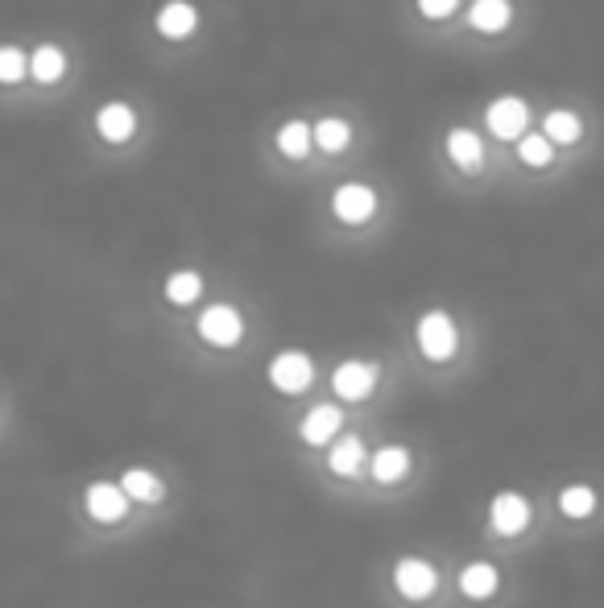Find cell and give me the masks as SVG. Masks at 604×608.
I'll return each instance as SVG.
<instances>
[{
  "mask_svg": "<svg viewBox=\"0 0 604 608\" xmlns=\"http://www.w3.org/2000/svg\"><path fill=\"white\" fill-rule=\"evenodd\" d=\"M415 336L427 360H451V356H455V344H460V332H455V323H451L448 311H427V315L418 319Z\"/></svg>",
  "mask_w": 604,
  "mask_h": 608,
  "instance_id": "1",
  "label": "cell"
},
{
  "mask_svg": "<svg viewBox=\"0 0 604 608\" xmlns=\"http://www.w3.org/2000/svg\"><path fill=\"white\" fill-rule=\"evenodd\" d=\"M199 336L208 339L211 348H232V344L244 336L241 311L228 303H211L208 311L199 315Z\"/></svg>",
  "mask_w": 604,
  "mask_h": 608,
  "instance_id": "2",
  "label": "cell"
},
{
  "mask_svg": "<svg viewBox=\"0 0 604 608\" xmlns=\"http://www.w3.org/2000/svg\"><path fill=\"white\" fill-rule=\"evenodd\" d=\"M315 381V365L307 352H277L274 360H270V386L277 389V393H303V389Z\"/></svg>",
  "mask_w": 604,
  "mask_h": 608,
  "instance_id": "3",
  "label": "cell"
},
{
  "mask_svg": "<svg viewBox=\"0 0 604 608\" xmlns=\"http://www.w3.org/2000/svg\"><path fill=\"white\" fill-rule=\"evenodd\" d=\"M488 525H493V534H501V539L521 534L530 525V501L521 492H497L488 501Z\"/></svg>",
  "mask_w": 604,
  "mask_h": 608,
  "instance_id": "4",
  "label": "cell"
},
{
  "mask_svg": "<svg viewBox=\"0 0 604 608\" xmlns=\"http://www.w3.org/2000/svg\"><path fill=\"white\" fill-rule=\"evenodd\" d=\"M377 377H381L377 365H369V360H344V365H336V372H331V389L344 402H361V398L373 393Z\"/></svg>",
  "mask_w": 604,
  "mask_h": 608,
  "instance_id": "5",
  "label": "cell"
},
{
  "mask_svg": "<svg viewBox=\"0 0 604 608\" xmlns=\"http://www.w3.org/2000/svg\"><path fill=\"white\" fill-rule=\"evenodd\" d=\"M84 506L100 525H112L129 513V492H124L121 485H112V480H96V485H87Z\"/></svg>",
  "mask_w": 604,
  "mask_h": 608,
  "instance_id": "6",
  "label": "cell"
},
{
  "mask_svg": "<svg viewBox=\"0 0 604 608\" xmlns=\"http://www.w3.org/2000/svg\"><path fill=\"white\" fill-rule=\"evenodd\" d=\"M439 584V575L427 558H397L394 563V588L397 596H406V600H427Z\"/></svg>",
  "mask_w": 604,
  "mask_h": 608,
  "instance_id": "7",
  "label": "cell"
},
{
  "mask_svg": "<svg viewBox=\"0 0 604 608\" xmlns=\"http://www.w3.org/2000/svg\"><path fill=\"white\" fill-rule=\"evenodd\" d=\"M331 211H336L344 224H364L373 211H377V195H373L364 183H344V186H336V195H331Z\"/></svg>",
  "mask_w": 604,
  "mask_h": 608,
  "instance_id": "8",
  "label": "cell"
},
{
  "mask_svg": "<svg viewBox=\"0 0 604 608\" xmlns=\"http://www.w3.org/2000/svg\"><path fill=\"white\" fill-rule=\"evenodd\" d=\"M526 104L518 100V96H501V100L488 104V129H493V137H501V141H509V137H521L526 133Z\"/></svg>",
  "mask_w": 604,
  "mask_h": 608,
  "instance_id": "9",
  "label": "cell"
},
{
  "mask_svg": "<svg viewBox=\"0 0 604 608\" xmlns=\"http://www.w3.org/2000/svg\"><path fill=\"white\" fill-rule=\"evenodd\" d=\"M340 426H344V414H340V405H315L311 414L298 423V439L319 447V443H328L340 435Z\"/></svg>",
  "mask_w": 604,
  "mask_h": 608,
  "instance_id": "10",
  "label": "cell"
},
{
  "mask_svg": "<svg viewBox=\"0 0 604 608\" xmlns=\"http://www.w3.org/2000/svg\"><path fill=\"white\" fill-rule=\"evenodd\" d=\"M96 129H100V137H105V141L121 145V141H129V137H133V129H138V112H133L129 104L112 100V104H105V108L96 112Z\"/></svg>",
  "mask_w": 604,
  "mask_h": 608,
  "instance_id": "11",
  "label": "cell"
},
{
  "mask_svg": "<svg viewBox=\"0 0 604 608\" xmlns=\"http://www.w3.org/2000/svg\"><path fill=\"white\" fill-rule=\"evenodd\" d=\"M195 25H199V13H195V4H187V0H166L157 9V34L171 37V42L187 37Z\"/></svg>",
  "mask_w": 604,
  "mask_h": 608,
  "instance_id": "12",
  "label": "cell"
},
{
  "mask_svg": "<svg viewBox=\"0 0 604 608\" xmlns=\"http://www.w3.org/2000/svg\"><path fill=\"white\" fill-rule=\"evenodd\" d=\"M468 21H472V30L501 34V30L514 21V4H509V0H476V4L468 9Z\"/></svg>",
  "mask_w": 604,
  "mask_h": 608,
  "instance_id": "13",
  "label": "cell"
},
{
  "mask_svg": "<svg viewBox=\"0 0 604 608\" xmlns=\"http://www.w3.org/2000/svg\"><path fill=\"white\" fill-rule=\"evenodd\" d=\"M497 588H501V575L493 563H468L464 572H460V591H464L468 600H488Z\"/></svg>",
  "mask_w": 604,
  "mask_h": 608,
  "instance_id": "14",
  "label": "cell"
},
{
  "mask_svg": "<svg viewBox=\"0 0 604 608\" xmlns=\"http://www.w3.org/2000/svg\"><path fill=\"white\" fill-rule=\"evenodd\" d=\"M406 473H410V452H406V447H397V443L377 447V456H373V480L394 485V480H402Z\"/></svg>",
  "mask_w": 604,
  "mask_h": 608,
  "instance_id": "15",
  "label": "cell"
},
{
  "mask_svg": "<svg viewBox=\"0 0 604 608\" xmlns=\"http://www.w3.org/2000/svg\"><path fill=\"white\" fill-rule=\"evenodd\" d=\"M364 464V443L361 435H344V439H336V447L328 452V468L336 476H352L356 468Z\"/></svg>",
  "mask_w": 604,
  "mask_h": 608,
  "instance_id": "16",
  "label": "cell"
},
{
  "mask_svg": "<svg viewBox=\"0 0 604 608\" xmlns=\"http://www.w3.org/2000/svg\"><path fill=\"white\" fill-rule=\"evenodd\" d=\"M121 489L129 492V501H162L166 497V485L150 468H129L121 476Z\"/></svg>",
  "mask_w": 604,
  "mask_h": 608,
  "instance_id": "17",
  "label": "cell"
},
{
  "mask_svg": "<svg viewBox=\"0 0 604 608\" xmlns=\"http://www.w3.org/2000/svg\"><path fill=\"white\" fill-rule=\"evenodd\" d=\"M448 153H451V162H455V166L476 170L481 166V158H484V145L472 129H451L448 133Z\"/></svg>",
  "mask_w": 604,
  "mask_h": 608,
  "instance_id": "18",
  "label": "cell"
},
{
  "mask_svg": "<svg viewBox=\"0 0 604 608\" xmlns=\"http://www.w3.org/2000/svg\"><path fill=\"white\" fill-rule=\"evenodd\" d=\"M63 70H67V54L58 51V46H37L30 54V75H34L37 84H58Z\"/></svg>",
  "mask_w": 604,
  "mask_h": 608,
  "instance_id": "19",
  "label": "cell"
},
{
  "mask_svg": "<svg viewBox=\"0 0 604 608\" xmlns=\"http://www.w3.org/2000/svg\"><path fill=\"white\" fill-rule=\"evenodd\" d=\"M311 141H315L311 124H303V120H290V124L277 129V150L286 153V158H294V162L311 153Z\"/></svg>",
  "mask_w": 604,
  "mask_h": 608,
  "instance_id": "20",
  "label": "cell"
},
{
  "mask_svg": "<svg viewBox=\"0 0 604 608\" xmlns=\"http://www.w3.org/2000/svg\"><path fill=\"white\" fill-rule=\"evenodd\" d=\"M204 294V278L195 270H178V273H171L166 278V298H171L174 306H187V303H195Z\"/></svg>",
  "mask_w": 604,
  "mask_h": 608,
  "instance_id": "21",
  "label": "cell"
},
{
  "mask_svg": "<svg viewBox=\"0 0 604 608\" xmlns=\"http://www.w3.org/2000/svg\"><path fill=\"white\" fill-rule=\"evenodd\" d=\"M596 509V489L592 485H568L559 492V513L563 518H587Z\"/></svg>",
  "mask_w": 604,
  "mask_h": 608,
  "instance_id": "22",
  "label": "cell"
},
{
  "mask_svg": "<svg viewBox=\"0 0 604 608\" xmlns=\"http://www.w3.org/2000/svg\"><path fill=\"white\" fill-rule=\"evenodd\" d=\"M311 137H315V145H319V150L340 153V150H348V141H352V129H348L344 120L328 117V120H319V124H315Z\"/></svg>",
  "mask_w": 604,
  "mask_h": 608,
  "instance_id": "23",
  "label": "cell"
},
{
  "mask_svg": "<svg viewBox=\"0 0 604 608\" xmlns=\"http://www.w3.org/2000/svg\"><path fill=\"white\" fill-rule=\"evenodd\" d=\"M542 133L551 145H575L580 141V117L575 112H551L547 124H542Z\"/></svg>",
  "mask_w": 604,
  "mask_h": 608,
  "instance_id": "24",
  "label": "cell"
},
{
  "mask_svg": "<svg viewBox=\"0 0 604 608\" xmlns=\"http://www.w3.org/2000/svg\"><path fill=\"white\" fill-rule=\"evenodd\" d=\"M30 75V58L21 46H0V84H21Z\"/></svg>",
  "mask_w": 604,
  "mask_h": 608,
  "instance_id": "25",
  "label": "cell"
},
{
  "mask_svg": "<svg viewBox=\"0 0 604 608\" xmlns=\"http://www.w3.org/2000/svg\"><path fill=\"white\" fill-rule=\"evenodd\" d=\"M518 158L526 166H547L551 162V141H547V133L518 137Z\"/></svg>",
  "mask_w": 604,
  "mask_h": 608,
  "instance_id": "26",
  "label": "cell"
},
{
  "mask_svg": "<svg viewBox=\"0 0 604 608\" xmlns=\"http://www.w3.org/2000/svg\"><path fill=\"white\" fill-rule=\"evenodd\" d=\"M455 4H460V0H418V13L427 21H443L455 13Z\"/></svg>",
  "mask_w": 604,
  "mask_h": 608,
  "instance_id": "27",
  "label": "cell"
}]
</instances>
